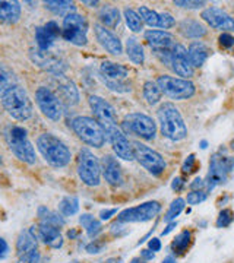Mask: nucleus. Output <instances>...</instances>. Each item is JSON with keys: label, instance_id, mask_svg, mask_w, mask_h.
Returning <instances> with one entry per match:
<instances>
[{"label": "nucleus", "instance_id": "nucleus-1", "mask_svg": "<svg viewBox=\"0 0 234 263\" xmlns=\"http://www.w3.org/2000/svg\"><path fill=\"white\" fill-rule=\"evenodd\" d=\"M158 123L161 135L173 142L183 141L187 136L186 123L182 117V113L173 103H164L159 105Z\"/></svg>", "mask_w": 234, "mask_h": 263}, {"label": "nucleus", "instance_id": "nucleus-2", "mask_svg": "<svg viewBox=\"0 0 234 263\" xmlns=\"http://www.w3.org/2000/svg\"><path fill=\"white\" fill-rule=\"evenodd\" d=\"M37 148L43 158L55 168H63L72 160V152L62 139L53 133H43L37 138Z\"/></svg>", "mask_w": 234, "mask_h": 263}, {"label": "nucleus", "instance_id": "nucleus-3", "mask_svg": "<svg viewBox=\"0 0 234 263\" xmlns=\"http://www.w3.org/2000/svg\"><path fill=\"white\" fill-rule=\"evenodd\" d=\"M0 103L10 117L18 120V122L28 120L32 117V113H34V105H32L28 92L21 85L8 91L0 98Z\"/></svg>", "mask_w": 234, "mask_h": 263}, {"label": "nucleus", "instance_id": "nucleus-4", "mask_svg": "<svg viewBox=\"0 0 234 263\" xmlns=\"http://www.w3.org/2000/svg\"><path fill=\"white\" fill-rule=\"evenodd\" d=\"M72 130L81 141L93 148H103L105 143V133H104L101 124L93 117L86 116H78L70 122Z\"/></svg>", "mask_w": 234, "mask_h": 263}, {"label": "nucleus", "instance_id": "nucleus-5", "mask_svg": "<svg viewBox=\"0 0 234 263\" xmlns=\"http://www.w3.org/2000/svg\"><path fill=\"white\" fill-rule=\"evenodd\" d=\"M6 142H8L10 152L19 161L29 164V165L35 164V161H37L35 149L28 139V133L24 127H19V126L9 127L6 130Z\"/></svg>", "mask_w": 234, "mask_h": 263}, {"label": "nucleus", "instance_id": "nucleus-6", "mask_svg": "<svg viewBox=\"0 0 234 263\" xmlns=\"http://www.w3.org/2000/svg\"><path fill=\"white\" fill-rule=\"evenodd\" d=\"M100 78L104 85L114 92L126 94L132 91V84L129 82V69L126 66L105 60L100 66Z\"/></svg>", "mask_w": 234, "mask_h": 263}, {"label": "nucleus", "instance_id": "nucleus-7", "mask_svg": "<svg viewBox=\"0 0 234 263\" xmlns=\"http://www.w3.org/2000/svg\"><path fill=\"white\" fill-rule=\"evenodd\" d=\"M234 168V158L225 155L223 151L215 152L211 161H209V171L206 174L205 186L206 189L211 192L214 190L217 186H221L227 183L228 180V174L233 171Z\"/></svg>", "mask_w": 234, "mask_h": 263}, {"label": "nucleus", "instance_id": "nucleus-8", "mask_svg": "<svg viewBox=\"0 0 234 263\" xmlns=\"http://www.w3.org/2000/svg\"><path fill=\"white\" fill-rule=\"evenodd\" d=\"M155 82L159 86L161 92L167 95L171 100H178V101L187 100V98H192L196 92L195 84L192 81H189V79L163 75L158 76V79Z\"/></svg>", "mask_w": 234, "mask_h": 263}, {"label": "nucleus", "instance_id": "nucleus-9", "mask_svg": "<svg viewBox=\"0 0 234 263\" xmlns=\"http://www.w3.org/2000/svg\"><path fill=\"white\" fill-rule=\"evenodd\" d=\"M123 133H132L145 141H152L157 135V123L143 113L128 114L122 123Z\"/></svg>", "mask_w": 234, "mask_h": 263}, {"label": "nucleus", "instance_id": "nucleus-10", "mask_svg": "<svg viewBox=\"0 0 234 263\" xmlns=\"http://www.w3.org/2000/svg\"><path fill=\"white\" fill-rule=\"evenodd\" d=\"M78 176L82 183L95 187L101 181V164L89 149H82L78 155Z\"/></svg>", "mask_w": 234, "mask_h": 263}, {"label": "nucleus", "instance_id": "nucleus-11", "mask_svg": "<svg viewBox=\"0 0 234 263\" xmlns=\"http://www.w3.org/2000/svg\"><path fill=\"white\" fill-rule=\"evenodd\" d=\"M62 37L74 46H85L88 43V21L76 12L65 16Z\"/></svg>", "mask_w": 234, "mask_h": 263}, {"label": "nucleus", "instance_id": "nucleus-12", "mask_svg": "<svg viewBox=\"0 0 234 263\" xmlns=\"http://www.w3.org/2000/svg\"><path fill=\"white\" fill-rule=\"evenodd\" d=\"M132 146H133L135 160L138 161L143 168L148 170V173H151L152 176L158 177L166 171V167H167L166 160L157 151H154L148 145L140 143V142H133Z\"/></svg>", "mask_w": 234, "mask_h": 263}, {"label": "nucleus", "instance_id": "nucleus-13", "mask_svg": "<svg viewBox=\"0 0 234 263\" xmlns=\"http://www.w3.org/2000/svg\"><path fill=\"white\" fill-rule=\"evenodd\" d=\"M145 40L148 41L150 47L154 50L155 56L166 66H169L171 51L176 43V38L173 34H170L167 31H158V29H150L145 32Z\"/></svg>", "mask_w": 234, "mask_h": 263}, {"label": "nucleus", "instance_id": "nucleus-14", "mask_svg": "<svg viewBox=\"0 0 234 263\" xmlns=\"http://www.w3.org/2000/svg\"><path fill=\"white\" fill-rule=\"evenodd\" d=\"M29 57H31L34 65L48 72V73H53L55 76L63 75L67 70L65 59L55 51H51V50H40L38 47L32 48L29 51Z\"/></svg>", "mask_w": 234, "mask_h": 263}, {"label": "nucleus", "instance_id": "nucleus-15", "mask_svg": "<svg viewBox=\"0 0 234 263\" xmlns=\"http://www.w3.org/2000/svg\"><path fill=\"white\" fill-rule=\"evenodd\" d=\"M35 101H37L40 111L46 116L47 119L59 122L63 117V104L50 88L40 86L35 92Z\"/></svg>", "mask_w": 234, "mask_h": 263}, {"label": "nucleus", "instance_id": "nucleus-16", "mask_svg": "<svg viewBox=\"0 0 234 263\" xmlns=\"http://www.w3.org/2000/svg\"><path fill=\"white\" fill-rule=\"evenodd\" d=\"M159 212H161L159 202L150 200V202H145L138 206L128 208V209L122 211L117 216V221L119 222H147V221L154 219Z\"/></svg>", "mask_w": 234, "mask_h": 263}, {"label": "nucleus", "instance_id": "nucleus-17", "mask_svg": "<svg viewBox=\"0 0 234 263\" xmlns=\"http://www.w3.org/2000/svg\"><path fill=\"white\" fill-rule=\"evenodd\" d=\"M105 133V139L110 142L114 154L124 161H133L135 155H133V146L132 142L128 139V136L123 133V130L117 126H113L104 130Z\"/></svg>", "mask_w": 234, "mask_h": 263}, {"label": "nucleus", "instance_id": "nucleus-18", "mask_svg": "<svg viewBox=\"0 0 234 263\" xmlns=\"http://www.w3.org/2000/svg\"><path fill=\"white\" fill-rule=\"evenodd\" d=\"M89 107L93 110L95 120L101 124L103 130L117 126V116H116V110L112 104L107 103L104 98L98 97V95H91L89 97Z\"/></svg>", "mask_w": 234, "mask_h": 263}, {"label": "nucleus", "instance_id": "nucleus-19", "mask_svg": "<svg viewBox=\"0 0 234 263\" xmlns=\"http://www.w3.org/2000/svg\"><path fill=\"white\" fill-rule=\"evenodd\" d=\"M169 67L176 73L177 76H182V79H189L195 73V69L189 60V54H187V48L177 43L173 51H171V57H170Z\"/></svg>", "mask_w": 234, "mask_h": 263}, {"label": "nucleus", "instance_id": "nucleus-20", "mask_svg": "<svg viewBox=\"0 0 234 263\" xmlns=\"http://www.w3.org/2000/svg\"><path fill=\"white\" fill-rule=\"evenodd\" d=\"M201 18L205 21L211 28L218 29V31H234V18H231L225 10L220 8H206Z\"/></svg>", "mask_w": 234, "mask_h": 263}, {"label": "nucleus", "instance_id": "nucleus-21", "mask_svg": "<svg viewBox=\"0 0 234 263\" xmlns=\"http://www.w3.org/2000/svg\"><path fill=\"white\" fill-rule=\"evenodd\" d=\"M138 13H139L142 22H145L152 28L170 29L176 25V19L173 18V15L169 12H157V10L150 9L147 6H140Z\"/></svg>", "mask_w": 234, "mask_h": 263}, {"label": "nucleus", "instance_id": "nucleus-22", "mask_svg": "<svg viewBox=\"0 0 234 263\" xmlns=\"http://www.w3.org/2000/svg\"><path fill=\"white\" fill-rule=\"evenodd\" d=\"M55 84H56L57 97L66 105H75L79 103V91L76 88L75 82L65 75L55 76Z\"/></svg>", "mask_w": 234, "mask_h": 263}, {"label": "nucleus", "instance_id": "nucleus-23", "mask_svg": "<svg viewBox=\"0 0 234 263\" xmlns=\"http://www.w3.org/2000/svg\"><path fill=\"white\" fill-rule=\"evenodd\" d=\"M94 32H95V37L98 40V43L105 48L110 54L113 56H119L123 53V44L122 41L119 40L117 35H114L110 29H107L100 24H95L94 25Z\"/></svg>", "mask_w": 234, "mask_h": 263}, {"label": "nucleus", "instance_id": "nucleus-24", "mask_svg": "<svg viewBox=\"0 0 234 263\" xmlns=\"http://www.w3.org/2000/svg\"><path fill=\"white\" fill-rule=\"evenodd\" d=\"M60 35H62V29L59 28L57 22L55 21H50L46 25L35 28V41L40 50H50Z\"/></svg>", "mask_w": 234, "mask_h": 263}, {"label": "nucleus", "instance_id": "nucleus-25", "mask_svg": "<svg viewBox=\"0 0 234 263\" xmlns=\"http://www.w3.org/2000/svg\"><path fill=\"white\" fill-rule=\"evenodd\" d=\"M101 173H103L105 181L113 187H117L123 183L122 167H120L119 161L112 155H104L103 162H101Z\"/></svg>", "mask_w": 234, "mask_h": 263}, {"label": "nucleus", "instance_id": "nucleus-26", "mask_svg": "<svg viewBox=\"0 0 234 263\" xmlns=\"http://www.w3.org/2000/svg\"><path fill=\"white\" fill-rule=\"evenodd\" d=\"M35 231H37V238H40L48 247H51V249H60L63 246V237H62L57 227L40 224V227L35 228Z\"/></svg>", "mask_w": 234, "mask_h": 263}, {"label": "nucleus", "instance_id": "nucleus-27", "mask_svg": "<svg viewBox=\"0 0 234 263\" xmlns=\"http://www.w3.org/2000/svg\"><path fill=\"white\" fill-rule=\"evenodd\" d=\"M21 3L16 0H0V22L15 24L21 18Z\"/></svg>", "mask_w": 234, "mask_h": 263}, {"label": "nucleus", "instance_id": "nucleus-28", "mask_svg": "<svg viewBox=\"0 0 234 263\" xmlns=\"http://www.w3.org/2000/svg\"><path fill=\"white\" fill-rule=\"evenodd\" d=\"M187 54H189L190 63H192L193 69H195V67L204 66V63L208 60V57L211 54V48L208 47L205 43H202V41H193L189 46Z\"/></svg>", "mask_w": 234, "mask_h": 263}, {"label": "nucleus", "instance_id": "nucleus-29", "mask_svg": "<svg viewBox=\"0 0 234 263\" xmlns=\"http://www.w3.org/2000/svg\"><path fill=\"white\" fill-rule=\"evenodd\" d=\"M178 31L185 38H193V40H199V38L205 37L208 29L204 24H201L199 21L195 19H185L178 24Z\"/></svg>", "mask_w": 234, "mask_h": 263}, {"label": "nucleus", "instance_id": "nucleus-30", "mask_svg": "<svg viewBox=\"0 0 234 263\" xmlns=\"http://www.w3.org/2000/svg\"><path fill=\"white\" fill-rule=\"evenodd\" d=\"M34 249H37V231L35 227H31L29 230H25L19 234L16 240V252L18 256H22Z\"/></svg>", "mask_w": 234, "mask_h": 263}, {"label": "nucleus", "instance_id": "nucleus-31", "mask_svg": "<svg viewBox=\"0 0 234 263\" xmlns=\"http://www.w3.org/2000/svg\"><path fill=\"white\" fill-rule=\"evenodd\" d=\"M18 85V78L15 75V72L10 69L9 66L0 63V98Z\"/></svg>", "mask_w": 234, "mask_h": 263}, {"label": "nucleus", "instance_id": "nucleus-32", "mask_svg": "<svg viewBox=\"0 0 234 263\" xmlns=\"http://www.w3.org/2000/svg\"><path fill=\"white\" fill-rule=\"evenodd\" d=\"M44 6L47 10L53 12L57 16H63V18L76 12L75 3L67 2V0H48V2H44Z\"/></svg>", "mask_w": 234, "mask_h": 263}, {"label": "nucleus", "instance_id": "nucleus-33", "mask_svg": "<svg viewBox=\"0 0 234 263\" xmlns=\"http://www.w3.org/2000/svg\"><path fill=\"white\" fill-rule=\"evenodd\" d=\"M126 54L135 65H142L145 62L143 47L136 37H129L126 40Z\"/></svg>", "mask_w": 234, "mask_h": 263}, {"label": "nucleus", "instance_id": "nucleus-34", "mask_svg": "<svg viewBox=\"0 0 234 263\" xmlns=\"http://www.w3.org/2000/svg\"><path fill=\"white\" fill-rule=\"evenodd\" d=\"M98 18L104 24V27L116 28L120 24V10L112 5H105L98 12Z\"/></svg>", "mask_w": 234, "mask_h": 263}, {"label": "nucleus", "instance_id": "nucleus-35", "mask_svg": "<svg viewBox=\"0 0 234 263\" xmlns=\"http://www.w3.org/2000/svg\"><path fill=\"white\" fill-rule=\"evenodd\" d=\"M38 218H40L41 224L57 227V228H59V227L65 226V219H63V216H60L57 212H53V211L47 209L46 206L38 208Z\"/></svg>", "mask_w": 234, "mask_h": 263}, {"label": "nucleus", "instance_id": "nucleus-36", "mask_svg": "<svg viewBox=\"0 0 234 263\" xmlns=\"http://www.w3.org/2000/svg\"><path fill=\"white\" fill-rule=\"evenodd\" d=\"M79 222H81V226L86 230V234L89 235L91 238L97 237V235L103 231L101 222H100L98 219H95L93 215H89V214H84V215L81 216V218H79Z\"/></svg>", "mask_w": 234, "mask_h": 263}, {"label": "nucleus", "instance_id": "nucleus-37", "mask_svg": "<svg viewBox=\"0 0 234 263\" xmlns=\"http://www.w3.org/2000/svg\"><path fill=\"white\" fill-rule=\"evenodd\" d=\"M161 97H163V92H161V89H159L157 82L147 81L143 84V98L147 100V103L150 104V105L158 104L161 101Z\"/></svg>", "mask_w": 234, "mask_h": 263}, {"label": "nucleus", "instance_id": "nucleus-38", "mask_svg": "<svg viewBox=\"0 0 234 263\" xmlns=\"http://www.w3.org/2000/svg\"><path fill=\"white\" fill-rule=\"evenodd\" d=\"M123 16H124V21H126V25L129 27L132 32H140L142 31L143 22H142L138 12H135L131 8H126V9L123 10Z\"/></svg>", "mask_w": 234, "mask_h": 263}, {"label": "nucleus", "instance_id": "nucleus-39", "mask_svg": "<svg viewBox=\"0 0 234 263\" xmlns=\"http://www.w3.org/2000/svg\"><path fill=\"white\" fill-rule=\"evenodd\" d=\"M59 211L60 214L65 216L75 215L79 211V200L75 196H66L60 200L59 203Z\"/></svg>", "mask_w": 234, "mask_h": 263}, {"label": "nucleus", "instance_id": "nucleus-40", "mask_svg": "<svg viewBox=\"0 0 234 263\" xmlns=\"http://www.w3.org/2000/svg\"><path fill=\"white\" fill-rule=\"evenodd\" d=\"M190 240H192V233L190 231H182L180 234L174 238L173 245H171V249L174 250V253L183 254L187 250V247L190 245Z\"/></svg>", "mask_w": 234, "mask_h": 263}, {"label": "nucleus", "instance_id": "nucleus-41", "mask_svg": "<svg viewBox=\"0 0 234 263\" xmlns=\"http://www.w3.org/2000/svg\"><path fill=\"white\" fill-rule=\"evenodd\" d=\"M185 203H186V200H185V199H182V197L174 199V200L171 202V205H170L169 211H167L166 221H167V222H173V219H176V218L183 212V209H185Z\"/></svg>", "mask_w": 234, "mask_h": 263}, {"label": "nucleus", "instance_id": "nucleus-42", "mask_svg": "<svg viewBox=\"0 0 234 263\" xmlns=\"http://www.w3.org/2000/svg\"><path fill=\"white\" fill-rule=\"evenodd\" d=\"M234 221V214L231 209L225 208L220 212V215L217 218V227L218 228H225V227L231 226V222Z\"/></svg>", "mask_w": 234, "mask_h": 263}, {"label": "nucleus", "instance_id": "nucleus-43", "mask_svg": "<svg viewBox=\"0 0 234 263\" xmlns=\"http://www.w3.org/2000/svg\"><path fill=\"white\" fill-rule=\"evenodd\" d=\"M206 3L202 0H174V6H178L182 9H201Z\"/></svg>", "mask_w": 234, "mask_h": 263}, {"label": "nucleus", "instance_id": "nucleus-44", "mask_svg": "<svg viewBox=\"0 0 234 263\" xmlns=\"http://www.w3.org/2000/svg\"><path fill=\"white\" fill-rule=\"evenodd\" d=\"M186 200L189 205H199L206 200V193L204 190H192L190 193H187Z\"/></svg>", "mask_w": 234, "mask_h": 263}, {"label": "nucleus", "instance_id": "nucleus-45", "mask_svg": "<svg viewBox=\"0 0 234 263\" xmlns=\"http://www.w3.org/2000/svg\"><path fill=\"white\" fill-rule=\"evenodd\" d=\"M16 263H40V253H38V250L34 249V250H31L28 253L19 256Z\"/></svg>", "mask_w": 234, "mask_h": 263}, {"label": "nucleus", "instance_id": "nucleus-46", "mask_svg": "<svg viewBox=\"0 0 234 263\" xmlns=\"http://www.w3.org/2000/svg\"><path fill=\"white\" fill-rule=\"evenodd\" d=\"M218 43H220V46L221 48H225V50H231L234 48V37L233 35H230L228 32H223L220 38H218Z\"/></svg>", "mask_w": 234, "mask_h": 263}, {"label": "nucleus", "instance_id": "nucleus-47", "mask_svg": "<svg viewBox=\"0 0 234 263\" xmlns=\"http://www.w3.org/2000/svg\"><path fill=\"white\" fill-rule=\"evenodd\" d=\"M195 165H196V157H195V154H190V155H187V158L183 162V165H182V170H183V173H192V171H195Z\"/></svg>", "mask_w": 234, "mask_h": 263}, {"label": "nucleus", "instance_id": "nucleus-48", "mask_svg": "<svg viewBox=\"0 0 234 263\" xmlns=\"http://www.w3.org/2000/svg\"><path fill=\"white\" fill-rule=\"evenodd\" d=\"M104 249V243H100L98 240H94L93 243H89V245L86 246V252L91 254H97V253H101Z\"/></svg>", "mask_w": 234, "mask_h": 263}, {"label": "nucleus", "instance_id": "nucleus-49", "mask_svg": "<svg viewBox=\"0 0 234 263\" xmlns=\"http://www.w3.org/2000/svg\"><path fill=\"white\" fill-rule=\"evenodd\" d=\"M117 214V209H103L101 212H100V219L101 221H109L113 215H116Z\"/></svg>", "mask_w": 234, "mask_h": 263}, {"label": "nucleus", "instance_id": "nucleus-50", "mask_svg": "<svg viewBox=\"0 0 234 263\" xmlns=\"http://www.w3.org/2000/svg\"><path fill=\"white\" fill-rule=\"evenodd\" d=\"M8 253H9V246L0 237V260H3L8 256Z\"/></svg>", "mask_w": 234, "mask_h": 263}, {"label": "nucleus", "instance_id": "nucleus-51", "mask_svg": "<svg viewBox=\"0 0 234 263\" xmlns=\"http://www.w3.org/2000/svg\"><path fill=\"white\" fill-rule=\"evenodd\" d=\"M183 187H185V180L182 179V177H176V179L173 180V183H171V189L173 190L180 192Z\"/></svg>", "mask_w": 234, "mask_h": 263}, {"label": "nucleus", "instance_id": "nucleus-52", "mask_svg": "<svg viewBox=\"0 0 234 263\" xmlns=\"http://www.w3.org/2000/svg\"><path fill=\"white\" fill-rule=\"evenodd\" d=\"M148 247H150L151 252H159L161 250V241H159V238H151L150 243H148Z\"/></svg>", "mask_w": 234, "mask_h": 263}, {"label": "nucleus", "instance_id": "nucleus-53", "mask_svg": "<svg viewBox=\"0 0 234 263\" xmlns=\"http://www.w3.org/2000/svg\"><path fill=\"white\" fill-rule=\"evenodd\" d=\"M204 186H205V180H202L201 177H197V179H195L190 183V189L192 190H202Z\"/></svg>", "mask_w": 234, "mask_h": 263}, {"label": "nucleus", "instance_id": "nucleus-54", "mask_svg": "<svg viewBox=\"0 0 234 263\" xmlns=\"http://www.w3.org/2000/svg\"><path fill=\"white\" fill-rule=\"evenodd\" d=\"M140 256H142V259H143V260H152V259L155 257V254H154V252H151L150 249L140 250Z\"/></svg>", "mask_w": 234, "mask_h": 263}, {"label": "nucleus", "instance_id": "nucleus-55", "mask_svg": "<svg viewBox=\"0 0 234 263\" xmlns=\"http://www.w3.org/2000/svg\"><path fill=\"white\" fill-rule=\"evenodd\" d=\"M176 227H177V222H170L169 226H167V228H166V230H164V231L161 233V235H167L169 233H171V231H173V230H174Z\"/></svg>", "mask_w": 234, "mask_h": 263}, {"label": "nucleus", "instance_id": "nucleus-56", "mask_svg": "<svg viewBox=\"0 0 234 263\" xmlns=\"http://www.w3.org/2000/svg\"><path fill=\"white\" fill-rule=\"evenodd\" d=\"M163 263H176V259H174L173 256H167V257L163 260Z\"/></svg>", "mask_w": 234, "mask_h": 263}, {"label": "nucleus", "instance_id": "nucleus-57", "mask_svg": "<svg viewBox=\"0 0 234 263\" xmlns=\"http://www.w3.org/2000/svg\"><path fill=\"white\" fill-rule=\"evenodd\" d=\"M84 5H88V6L94 8V6H97V5H98V2H88V0H84Z\"/></svg>", "mask_w": 234, "mask_h": 263}, {"label": "nucleus", "instance_id": "nucleus-58", "mask_svg": "<svg viewBox=\"0 0 234 263\" xmlns=\"http://www.w3.org/2000/svg\"><path fill=\"white\" fill-rule=\"evenodd\" d=\"M105 263H122V259H117V257H113V259H109Z\"/></svg>", "mask_w": 234, "mask_h": 263}, {"label": "nucleus", "instance_id": "nucleus-59", "mask_svg": "<svg viewBox=\"0 0 234 263\" xmlns=\"http://www.w3.org/2000/svg\"><path fill=\"white\" fill-rule=\"evenodd\" d=\"M131 263H147L143 259H140V257H135V259H132Z\"/></svg>", "mask_w": 234, "mask_h": 263}, {"label": "nucleus", "instance_id": "nucleus-60", "mask_svg": "<svg viewBox=\"0 0 234 263\" xmlns=\"http://www.w3.org/2000/svg\"><path fill=\"white\" fill-rule=\"evenodd\" d=\"M67 237H69V238H75V237H76V231H75V230H70V231L67 233Z\"/></svg>", "mask_w": 234, "mask_h": 263}, {"label": "nucleus", "instance_id": "nucleus-61", "mask_svg": "<svg viewBox=\"0 0 234 263\" xmlns=\"http://www.w3.org/2000/svg\"><path fill=\"white\" fill-rule=\"evenodd\" d=\"M199 145H201V148H202V149H206V146H208V142L201 141V143H199Z\"/></svg>", "mask_w": 234, "mask_h": 263}, {"label": "nucleus", "instance_id": "nucleus-62", "mask_svg": "<svg viewBox=\"0 0 234 263\" xmlns=\"http://www.w3.org/2000/svg\"><path fill=\"white\" fill-rule=\"evenodd\" d=\"M230 148H231V149L234 151V139H233V141H231V145H230Z\"/></svg>", "mask_w": 234, "mask_h": 263}, {"label": "nucleus", "instance_id": "nucleus-63", "mask_svg": "<svg viewBox=\"0 0 234 263\" xmlns=\"http://www.w3.org/2000/svg\"><path fill=\"white\" fill-rule=\"evenodd\" d=\"M0 165H2V157H0Z\"/></svg>", "mask_w": 234, "mask_h": 263}]
</instances>
